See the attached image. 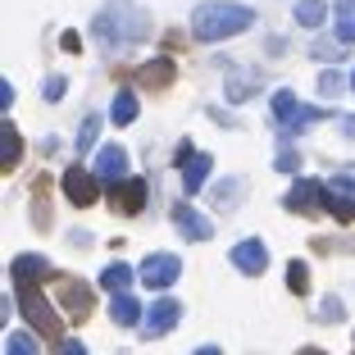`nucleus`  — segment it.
<instances>
[{
	"mask_svg": "<svg viewBox=\"0 0 355 355\" xmlns=\"http://www.w3.org/2000/svg\"><path fill=\"white\" fill-rule=\"evenodd\" d=\"M96 132H101V119H96V114L83 119V128H78V137H73V146L78 150H92L96 146Z\"/></svg>",
	"mask_w": 355,
	"mask_h": 355,
	"instance_id": "a878e982",
	"label": "nucleus"
},
{
	"mask_svg": "<svg viewBox=\"0 0 355 355\" xmlns=\"http://www.w3.org/2000/svg\"><path fill=\"white\" fill-rule=\"evenodd\" d=\"M178 168H182V191H200L205 178H209V168H214V159L200 155V150H191V155L178 159Z\"/></svg>",
	"mask_w": 355,
	"mask_h": 355,
	"instance_id": "4468645a",
	"label": "nucleus"
},
{
	"mask_svg": "<svg viewBox=\"0 0 355 355\" xmlns=\"http://www.w3.org/2000/svg\"><path fill=\"white\" fill-rule=\"evenodd\" d=\"M173 223H178V232L187 241H209L214 237V223L205 219V214H196L191 205H173Z\"/></svg>",
	"mask_w": 355,
	"mask_h": 355,
	"instance_id": "ddd939ff",
	"label": "nucleus"
},
{
	"mask_svg": "<svg viewBox=\"0 0 355 355\" xmlns=\"http://www.w3.org/2000/svg\"><path fill=\"white\" fill-rule=\"evenodd\" d=\"M178 314H182V305H178L173 296H164V301H155V305L146 310V328H141V333H146V337H164V333H173Z\"/></svg>",
	"mask_w": 355,
	"mask_h": 355,
	"instance_id": "f8f14e48",
	"label": "nucleus"
},
{
	"mask_svg": "<svg viewBox=\"0 0 355 355\" xmlns=\"http://www.w3.org/2000/svg\"><path fill=\"white\" fill-rule=\"evenodd\" d=\"M319 314H324V324H342V301H337V296H328V301L319 305Z\"/></svg>",
	"mask_w": 355,
	"mask_h": 355,
	"instance_id": "c85d7f7f",
	"label": "nucleus"
},
{
	"mask_svg": "<svg viewBox=\"0 0 355 355\" xmlns=\"http://www.w3.org/2000/svg\"><path fill=\"white\" fill-rule=\"evenodd\" d=\"M351 92H355V73H351Z\"/></svg>",
	"mask_w": 355,
	"mask_h": 355,
	"instance_id": "473e14b6",
	"label": "nucleus"
},
{
	"mask_svg": "<svg viewBox=\"0 0 355 355\" xmlns=\"http://www.w3.org/2000/svg\"><path fill=\"white\" fill-rule=\"evenodd\" d=\"M10 273H14V282H37V278H51V260L46 255H19V260L10 264Z\"/></svg>",
	"mask_w": 355,
	"mask_h": 355,
	"instance_id": "f3484780",
	"label": "nucleus"
},
{
	"mask_svg": "<svg viewBox=\"0 0 355 355\" xmlns=\"http://www.w3.org/2000/svg\"><path fill=\"white\" fill-rule=\"evenodd\" d=\"M232 264H237L246 278H260L264 269H269V251H264V241L260 237H246L232 246Z\"/></svg>",
	"mask_w": 355,
	"mask_h": 355,
	"instance_id": "9d476101",
	"label": "nucleus"
},
{
	"mask_svg": "<svg viewBox=\"0 0 355 355\" xmlns=\"http://www.w3.org/2000/svg\"><path fill=\"white\" fill-rule=\"evenodd\" d=\"M337 42H355V0H337Z\"/></svg>",
	"mask_w": 355,
	"mask_h": 355,
	"instance_id": "412c9836",
	"label": "nucleus"
},
{
	"mask_svg": "<svg viewBox=\"0 0 355 355\" xmlns=\"http://www.w3.org/2000/svg\"><path fill=\"white\" fill-rule=\"evenodd\" d=\"M5 146H10V155H5V168H19V155H23V137H19V128H5Z\"/></svg>",
	"mask_w": 355,
	"mask_h": 355,
	"instance_id": "bb28decb",
	"label": "nucleus"
},
{
	"mask_svg": "<svg viewBox=\"0 0 355 355\" xmlns=\"http://www.w3.org/2000/svg\"><path fill=\"white\" fill-rule=\"evenodd\" d=\"M92 37L101 42L105 55H119V51H128V46H137V42L150 37V14L137 10L132 0H110V5L96 14Z\"/></svg>",
	"mask_w": 355,
	"mask_h": 355,
	"instance_id": "f257e3e1",
	"label": "nucleus"
},
{
	"mask_svg": "<svg viewBox=\"0 0 355 355\" xmlns=\"http://www.w3.org/2000/svg\"><path fill=\"white\" fill-rule=\"evenodd\" d=\"M319 92H324V96H337V92H342V73L324 69V73H319Z\"/></svg>",
	"mask_w": 355,
	"mask_h": 355,
	"instance_id": "cd10ccee",
	"label": "nucleus"
},
{
	"mask_svg": "<svg viewBox=\"0 0 355 355\" xmlns=\"http://www.w3.org/2000/svg\"><path fill=\"white\" fill-rule=\"evenodd\" d=\"M255 28V10L246 5H232V0H209L191 14V32H196V42H228L237 32Z\"/></svg>",
	"mask_w": 355,
	"mask_h": 355,
	"instance_id": "f03ea898",
	"label": "nucleus"
},
{
	"mask_svg": "<svg viewBox=\"0 0 355 355\" xmlns=\"http://www.w3.org/2000/svg\"><path fill=\"white\" fill-rule=\"evenodd\" d=\"M324 209L333 219L351 223L355 219V173H337L324 182Z\"/></svg>",
	"mask_w": 355,
	"mask_h": 355,
	"instance_id": "39448f33",
	"label": "nucleus"
},
{
	"mask_svg": "<svg viewBox=\"0 0 355 355\" xmlns=\"http://www.w3.org/2000/svg\"><path fill=\"white\" fill-rule=\"evenodd\" d=\"M137 110H141V105H137V96H132V92H119V96H114V123H119V128L132 123Z\"/></svg>",
	"mask_w": 355,
	"mask_h": 355,
	"instance_id": "b1692460",
	"label": "nucleus"
},
{
	"mask_svg": "<svg viewBox=\"0 0 355 355\" xmlns=\"http://www.w3.org/2000/svg\"><path fill=\"white\" fill-rule=\"evenodd\" d=\"M60 187H64V196L73 200V205H96L101 200V178H96V168H69V173L60 178Z\"/></svg>",
	"mask_w": 355,
	"mask_h": 355,
	"instance_id": "423d86ee",
	"label": "nucleus"
},
{
	"mask_svg": "<svg viewBox=\"0 0 355 355\" xmlns=\"http://www.w3.org/2000/svg\"><path fill=\"white\" fill-rule=\"evenodd\" d=\"M60 305L69 314H73V324H83V319H92V287L87 282H78V278H64V287H60Z\"/></svg>",
	"mask_w": 355,
	"mask_h": 355,
	"instance_id": "9b49d317",
	"label": "nucleus"
},
{
	"mask_svg": "<svg viewBox=\"0 0 355 355\" xmlns=\"http://www.w3.org/2000/svg\"><path fill=\"white\" fill-rule=\"evenodd\" d=\"M278 168H282V173H296V168H301V155H296L292 146H282L278 150Z\"/></svg>",
	"mask_w": 355,
	"mask_h": 355,
	"instance_id": "c756f323",
	"label": "nucleus"
},
{
	"mask_svg": "<svg viewBox=\"0 0 355 355\" xmlns=\"http://www.w3.org/2000/svg\"><path fill=\"white\" fill-rule=\"evenodd\" d=\"M101 287H105L110 296L128 292V287H132V269H128V264H110V269L101 273Z\"/></svg>",
	"mask_w": 355,
	"mask_h": 355,
	"instance_id": "aec40b11",
	"label": "nucleus"
},
{
	"mask_svg": "<svg viewBox=\"0 0 355 355\" xmlns=\"http://www.w3.org/2000/svg\"><path fill=\"white\" fill-rule=\"evenodd\" d=\"M264 83V73H237V64L228 60V101H246V92Z\"/></svg>",
	"mask_w": 355,
	"mask_h": 355,
	"instance_id": "6ab92c4d",
	"label": "nucleus"
},
{
	"mask_svg": "<svg viewBox=\"0 0 355 355\" xmlns=\"http://www.w3.org/2000/svg\"><path fill=\"white\" fill-rule=\"evenodd\" d=\"M287 287H292V296H305V292H310V269H305V260H292V264H287Z\"/></svg>",
	"mask_w": 355,
	"mask_h": 355,
	"instance_id": "393cba45",
	"label": "nucleus"
},
{
	"mask_svg": "<svg viewBox=\"0 0 355 355\" xmlns=\"http://www.w3.org/2000/svg\"><path fill=\"white\" fill-rule=\"evenodd\" d=\"M282 205L292 209V214H324V182H314V178H301L287 187Z\"/></svg>",
	"mask_w": 355,
	"mask_h": 355,
	"instance_id": "1a4fd4ad",
	"label": "nucleus"
},
{
	"mask_svg": "<svg viewBox=\"0 0 355 355\" xmlns=\"http://www.w3.org/2000/svg\"><path fill=\"white\" fill-rule=\"evenodd\" d=\"M324 19H328L324 0H296V23H301V28H319Z\"/></svg>",
	"mask_w": 355,
	"mask_h": 355,
	"instance_id": "4be33fe9",
	"label": "nucleus"
},
{
	"mask_svg": "<svg viewBox=\"0 0 355 355\" xmlns=\"http://www.w3.org/2000/svg\"><path fill=\"white\" fill-rule=\"evenodd\" d=\"M110 319H114L119 328H137V324H141V305H137L128 292H119L114 305H110Z\"/></svg>",
	"mask_w": 355,
	"mask_h": 355,
	"instance_id": "a211bd4d",
	"label": "nucleus"
},
{
	"mask_svg": "<svg viewBox=\"0 0 355 355\" xmlns=\"http://www.w3.org/2000/svg\"><path fill=\"white\" fill-rule=\"evenodd\" d=\"M64 96V78H51V83H46V101H60Z\"/></svg>",
	"mask_w": 355,
	"mask_h": 355,
	"instance_id": "7c9ffc66",
	"label": "nucleus"
},
{
	"mask_svg": "<svg viewBox=\"0 0 355 355\" xmlns=\"http://www.w3.org/2000/svg\"><path fill=\"white\" fill-rule=\"evenodd\" d=\"M110 209L141 214L146 209V178H119V182H110Z\"/></svg>",
	"mask_w": 355,
	"mask_h": 355,
	"instance_id": "0eeeda50",
	"label": "nucleus"
},
{
	"mask_svg": "<svg viewBox=\"0 0 355 355\" xmlns=\"http://www.w3.org/2000/svg\"><path fill=\"white\" fill-rule=\"evenodd\" d=\"M137 78L150 87V92H164V87H173V78H178V64L173 60H146L141 69H137Z\"/></svg>",
	"mask_w": 355,
	"mask_h": 355,
	"instance_id": "dca6fc26",
	"label": "nucleus"
},
{
	"mask_svg": "<svg viewBox=\"0 0 355 355\" xmlns=\"http://www.w3.org/2000/svg\"><path fill=\"white\" fill-rule=\"evenodd\" d=\"M273 119H278V128H282V137H296V132H305L310 123H319V119H328V110H314V105H301L296 101V92H273Z\"/></svg>",
	"mask_w": 355,
	"mask_h": 355,
	"instance_id": "20e7f679",
	"label": "nucleus"
},
{
	"mask_svg": "<svg viewBox=\"0 0 355 355\" xmlns=\"http://www.w3.org/2000/svg\"><path fill=\"white\" fill-rule=\"evenodd\" d=\"M46 337L32 328V333H10V342H5V351L10 355H37V346H42Z\"/></svg>",
	"mask_w": 355,
	"mask_h": 355,
	"instance_id": "5701e85b",
	"label": "nucleus"
},
{
	"mask_svg": "<svg viewBox=\"0 0 355 355\" xmlns=\"http://www.w3.org/2000/svg\"><path fill=\"white\" fill-rule=\"evenodd\" d=\"M96 178H101V182H119V178H128L123 146H101V150H96Z\"/></svg>",
	"mask_w": 355,
	"mask_h": 355,
	"instance_id": "2eb2a0df",
	"label": "nucleus"
},
{
	"mask_svg": "<svg viewBox=\"0 0 355 355\" xmlns=\"http://www.w3.org/2000/svg\"><path fill=\"white\" fill-rule=\"evenodd\" d=\"M14 301H19V310H23V319H28L37 333L46 337V342L60 351L64 346V319H55V310L46 305V296L32 287V282H19V292H14Z\"/></svg>",
	"mask_w": 355,
	"mask_h": 355,
	"instance_id": "7ed1b4c3",
	"label": "nucleus"
},
{
	"mask_svg": "<svg viewBox=\"0 0 355 355\" xmlns=\"http://www.w3.org/2000/svg\"><path fill=\"white\" fill-rule=\"evenodd\" d=\"M137 273H141V282H146L150 292H164V287H173L182 278V260L178 255H146V264Z\"/></svg>",
	"mask_w": 355,
	"mask_h": 355,
	"instance_id": "6e6552de",
	"label": "nucleus"
},
{
	"mask_svg": "<svg viewBox=\"0 0 355 355\" xmlns=\"http://www.w3.org/2000/svg\"><path fill=\"white\" fill-rule=\"evenodd\" d=\"M342 132H346V137H355V114H346V119H342Z\"/></svg>",
	"mask_w": 355,
	"mask_h": 355,
	"instance_id": "2f4dec72",
	"label": "nucleus"
}]
</instances>
